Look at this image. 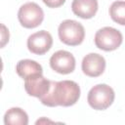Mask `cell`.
I'll return each instance as SVG.
<instances>
[{"label":"cell","instance_id":"6da1fadb","mask_svg":"<svg viewBox=\"0 0 125 125\" xmlns=\"http://www.w3.org/2000/svg\"><path fill=\"white\" fill-rule=\"evenodd\" d=\"M80 98V87L72 80L51 81L50 90L42 97L40 102L47 106H70L75 104Z\"/></svg>","mask_w":125,"mask_h":125},{"label":"cell","instance_id":"7a4b0ae2","mask_svg":"<svg viewBox=\"0 0 125 125\" xmlns=\"http://www.w3.org/2000/svg\"><path fill=\"white\" fill-rule=\"evenodd\" d=\"M58 33L60 40L68 46H78L85 38L84 26L74 20L62 21L59 25Z\"/></svg>","mask_w":125,"mask_h":125},{"label":"cell","instance_id":"3957f363","mask_svg":"<svg viewBox=\"0 0 125 125\" xmlns=\"http://www.w3.org/2000/svg\"><path fill=\"white\" fill-rule=\"evenodd\" d=\"M115 98L113 89L106 84H98L92 87L88 93L89 105L96 110H104L109 107Z\"/></svg>","mask_w":125,"mask_h":125},{"label":"cell","instance_id":"277c9868","mask_svg":"<svg viewBox=\"0 0 125 125\" xmlns=\"http://www.w3.org/2000/svg\"><path fill=\"white\" fill-rule=\"evenodd\" d=\"M122 41V33L111 26H104L99 29L95 34V44L103 51H114L120 47Z\"/></svg>","mask_w":125,"mask_h":125},{"label":"cell","instance_id":"5b68a950","mask_svg":"<svg viewBox=\"0 0 125 125\" xmlns=\"http://www.w3.org/2000/svg\"><path fill=\"white\" fill-rule=\"evenodd\" d=\"M18 20L21 26L25 28H35L42 23L44 20V12L38 4L27 2L21 5L19 9Z\"/></svg>","mask_w":125,"mask_h":125},{"label":"cell","instance_id":"8992f818","mask_svg":"<svg viewBox=\"0 0 125 125\" xmlns=\"http://www.w3.org/2000/svg\"><path fill=\"white\" fill-rule=\"evenodd\" d=\"M75 58L67 51L60 50L50 58V66L53 70L61 74H68L75 69Z\"/></svg>","mask_w":125,"mask_h":125},{"label":"cell","instance_id":"52a82bcc","mask_svg":"<svg viewBox=\"0 0 125 125\" xmlns=\"http://www.w3.org/2000/svg\"><path fill=\"white\" fill-rule=\"evenodd\" d=\"M53 45V37L46 30L32 33L27 38V49L34 55H44Z\"/></svg>","mask_w":125,"mask_h":125},{"label":"cell","instance_id":"ba28073f","mask_svg":"<svg viewBox=\"0 0 125 125\" xmlns=\"http://www.w3.org/2000/svg\"><path fill=\"white\" fill-rule=\"evenodd\" d=\"M81 68L87 76L98 77L102 75L105 69V60L100 54L90 53L83 58Z\"/></svg>","mask_w":125,"mask_h":125},{"label":"cell","instance_id":"9c48e42d","mask_svg":"<svg viewBox=\"0 0 125 125\" xmlns=\"http://www.w3.org/2000/svg\"><path fill=\"white\" fill-rule=\"evenodd\" d=\"M51 80L45 78L42 74L29 77L24 80V89L29 96L41 99L50 90Z\"/></svg>","mask_w":125,"mask_h":125},{"label":"cell","instance_id":"30bf717a","mask_svg":"<svg viewBox=\"0 0 125 125\" xmlns=\"http://www.w3.org/2000/svg\"><path fill=\"white\" fill-rule=\"evenodd\" d=\"M98 8L97 0H73L71 4L73 14L84 20L92 19L96 15Z\"/></svg>","mask_w":125,"mask_h":125},{"label":"cell","instance_id":"8fae6325","mask_svg":"<svg viewBox=\"0 0 125 125\" xmlns=\"http://www.w3.org/2000/svg\"><path fill=\"white\" fill-rule=\"evenodd\" d=\"M16 71L18 75L24 80L35 75L43 74V68L41 64L36 61L29 59L21 60L16 65Z\"/></svg>","mask_w":125,"mask_h":125},{"label":"cell","instance_id":"7c38bea8","mask_svg":"<svg viewBox=\"0 0 125 125\" xmlns=\"http://www.w3.org/2000/svg\"><path fill=\"white\" fill-rule=\"evenodd\" d=\"M4 123L6 125H27L28 115L21 107H11L4 115Z\"/></svg>","mask_w":125,"mask_h":125},{"label":"cell","instance_id":"4fadbf2b","mask_svg":"<svg viewBox=\"0 0 125 125\" xmlns=\"http://www.w3.org/2000/svg\"><path fill=\"white\" fill-rule=\"evenodd\" d=\"M111 20L120 25H125V1H114L109 7Z\"/></svg>","mask_w":125,"mask_h":125},{"label":"cell","instance_id":"5bb4252c","mask_svg":"<svg viewBox=\"0 0 125 125\" xmlns=\"http://www.w3.org/2000/svg\"><path fill=\"white\" fill-rule=\"evenodd\" d=\"M43 3L49 8H59L62 6L65 0H42Z\"/></svg>","mask_w":125,"mask_h":125},{"label":"cell","instance_id":"9a60e30c","mask_svg":"<svg viewBox=\"0 0 125 125\" xmlns=\"http://www.w3.org/2000/svg\"><path fill=\"white\" fill-rule=\"evenodd\" d=\"M2 27V43H1V47H4L5 44L9 41V30L6 28V26L4 24H1Z\"/></svg>","mask_w":125,"mask_h":125}]
</instances>
